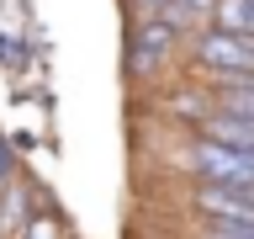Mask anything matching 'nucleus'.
I'll return each mask as SVG.
<instances>
[{"instance_id": "obj_1", "label": "nucleus", "mask_w": 254, "mask_h": 239, "mask_svg": "<svg viewBox=\"0 0 254 239\" xmlns=\"http://www.w3.org/2000/svg\"><path fill=\"white\" fill-rule=\"evenodd\" d=\"M186 159H190V170L201 175V186H233V191H254V154H244V149H222V143L196 138Z\"/></svg>"}, {"instance_id": "obj_2", "label": "nucleus", "mask_w": 254, "mask_h": 239, "mask_svg": "<svg viewBox=\"0 0 254 239\" xmlns=\"http://www.w3.org/2000/svg\"><path fill=\"white\" fill-rule=\"evenodd\" d=\"M190 207L206 218V229H254V191H233V186H196Z\"/></svg>"}, {"instance_id": "obj_3", "label": "nucleus", "mask_w": 254, "mask_h": 239, "mask_svg": "<svg viewBox=\"0 0 254 239\" xmlns=\"http://www.w3.org/2000/svg\"><path fill=\"white\" fill-rule=\"evenodd\" d=\"M196 59L217 75H254V37H233V32H201Z\"/></svg>"}, {"instance_id": "obj_4", "label": "nucleus", "mask_w": 254, "mask_h": 239, "mask_svg": "<svg viewBox=\"0 0 254 239\" xmlns=\"http://www.w3.org/2000/svg\"><path fill=\"white\" fill-rule=\"evenodd\" d=\"M175 43H180V32H175V27H164V21H143V27L132 32V53H127L132 75H154L159 64L175 53Z\"/></svg>"}, {"instance_id": "obj_5", "label": "nucleus", "mask_w": 254, "mask_h": 239, "mask_svg": "<svg viewBox=\"0 0 254 239\" xmlns=\"http://www.w3.org/2000/svg\"><path fill=\"white\" fill-rule=\"evenodd\" d=\"M196 133H201L206 143H222V149H244V154H254V122L249 117H233V112H206L201 122H196Z\"/></svg>"}, {"instance_id": "obj_6", "label": "nucleus", "mask_w": 254, "mask_h": 239, "mask_svg": "<svg viewBox=\"0 0 254 239\" xmlns=\"http://www.w3.org/2000/svg\"><path fill=\"white\" fill-rule=\"evenodd\" d=\"M217 85H222L217 112H233V117L254 122V75H217Z\"/></svg>"}, {"instance_id": "obj_7", "label": "nucleus", "mask_w": 254, "mask_h": 239, "mask_svg": "<svg viewBox=\"0 0 254 239\" xmlns=\"http://www.w3.org/2000/svg\"><path fill=\"white\" fill-rule=\"evenodd\" d=\"M212 27L233 32V37H254V5L249 0H217L212 5Z\"/></svg>"}, {"instance_id": "obj_8", "label": "nucleus", "mask_w": 254, "mask_h": 239, "mask_svg": "<svg viewBox=\"0 0 254 239\" xmlns=\"http://www.w3.org/2000/svg\"><path fill=\"white\" fill-rule=\"evenodd\" d=\"M21 239H64V223L53 218V213H32V218L21 223Z\"/></svg>"}, {"instance_id": "obj_9", "label": "nucleus", "mask_w": 254, "mask_h": 239, "mask_svg": "<svg viewBox=\"0 0 254 239\" xmlns=\"http://www.w3.org/2000/svg\"><path fill=\"white\" fill-rule=\"evenodd\" d=\"M170 0H132V11L143 16V21H159V11H164Z\"/></svg>"}, {"instance_id": "obj_10", "label": "nucleus", "mask_w": 254, "mask_h": 239, "mask_svg": "<svg viewBox=\"0 0 254 239\" xmlns=\"http://www.w3.org/2000/svg\"><path fill=\"white\" fill-rule=\"evenodd\" d=\"M206 239H254V229H206Z\"/></svg>"}, {"instance_id": "obj_11", "label": "nucleus", "mask_w": 254, "mask_h": 239, "mask_svg": "<svg viewBox=\"0 0 254 239\" xmlns=\"http://www.w3.org/2000/svg\"><path fill=\"white\" fill-rule=\"evenodd\" d=\"M186 5H190L196 16H212V5H217V0H186Z\"/></svg>"}]
</instances>
